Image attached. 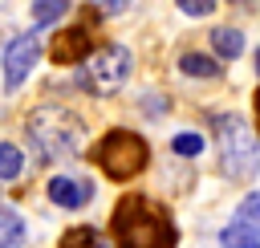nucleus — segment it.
Returning <instances> with one entry per match:
<instances>
[{
  "label": "nucleus",
  "instance_id": "nucleus-2",
  "mask_svg": "<svg viewBox=\"0 0 260 248\" xmlns=\"http://www.w3.org/2000/svg\"><path fill=\"white\" fill-rule=\"evenodd\" d=\"M24 130H28L32 146L41 150V159H69L85 142L81 118L73 110H65V106H41V110H32L28 122H24Z\"/></svg>",
  "mask_w": 260,
  "mask_h": 248
},
{
  "label": "nucleus",
  "instance_id": "nucleus-13",
  "mask_svg": "<svg viewBox=\"0 0 260 248\" xmlns=\"http://www.w3.org/2000/svg\"><path fill=\"white\" fill-rule=\"evenodd\" d=\"M69 12V0H37L32 4V24L45 28V24H57V16Z\"/></svg>",
  "mask_w": 260,
  "mask_h": 248
},
{
  "label": "nucleus",
  "instance_id": "nucleus-6",
  "mask_svg": "<svg viewBox=\"0 0 260 248\" xmlns=\"http://www.w3.org/2000/svg\"><path fill=\"white\" fill-rule=\"evenodd\" d=\"M37 57H41V41H37L32 33L12 37L8 49H4V85H8V89H20L24 77L32 73V65H37Z\"/></svg>",
  "mask_w": 260,
  "mask_h": 248
},
{
  "label": "nucleus",
  "instance_id": "nucleus-14",
  "mask_svg": "<svg viewBox=\"0 0 260 248\" xmlns=\"http://www.w3.org/2000/svg\"><path fill=\"white\" fill-rule=\"evenodd\" d=\"M24 167V150L12 142H0V179H16Z\"/></svg>",
  "mask_w": 260,
  "mask_h": 248
},
{
  "label": "nucleus",
  "instance_id": "nucleus-17",
  "mask_svg": "<svg viewBox=\"0 0 260 248\" xmlns=\"http://www.w3.org/2000/svg\"><path fill=\"white\" fill-rule=\"evenodd\" d=\"M175 4H179L187 16H207V12L215 8V0H175Z\"/></svg>",
  "mask_w": 260,
  "mask_h": 248
},
{
  "label": "nucleus",
  "instance_id": "nucleus-8",
  "mask_svg": "<svg viewBox=\"0 0 260 248\" xmlns=\"http://www.w3.org/2000/svg\"><path fill=\"white\" fill-rule=\"evenodd\" d=\"M49 57H53L57 65H77V61H85V57H89V24H73V28H65V33H57Z\"/></svg>",
  "mask_w": 260,
  "mask_h": 248
},
{
  "label": "nucleus",
  "instance_id": "nucleus-10",
  "mask_svg": "<svg viewBox=\"0 0 260 248\" xmlns=\"http://www.w3.org/2000/svg\"><path fill=\"white\" fill-rule=\"evenodd\" d=\"M16 244H24V220L0 203V248H16Z\"/></svg>",
  "mask_w": 260,
  "mask_h": 248
},
{
  "label": "nucleus",
  "instance_id": "nucleus-5",
  "mask_svg": "<svg viewBox=\"0 0 260 248\" xmlns=\"http://www.w3.org/2000/svg\"><path fill=\"white\" fill-rule=\"evenodd\" d=\"M130 69H134V57H130L126 45H102L89 57V65L81 69L77 85L85 94H93V98H110V94H118L130 81Z\"/></svg>",
  "mask_w": 260,
  "mask_h": 248
},
{
  "label": "nucleus",
  "instance_id": "nucleus-12",
  "mask_svg": "<svg viewBox=\"0 0 260 248\" xmlns=\"http://www.w3.org/2000/svg\"><path fill=\"white\" fill-rule=\"evenodd\" d=\"M211 49H215L219 57H240V53H244V37H240L236 28H215V33H211Z\"/></svg>",
  "mask_w": 260,
  "mask_h": 248
},
{
  "label": "nucleus",
  "instance_id": "nucleus-19",
  "mask_svg": "<svg viewBox=\"0 0 260 248\" xmlns=\"http://www.w3.org/2000/svg\"><path fill=\"white\" fill-rule=\"evenodd\" d=\"M236 4H244V8H256V0H236Z\"/></svg>",
  "mask_w": 260,
  "mask_h": 248
},
{
  "label": "nucleus",
  "instance_id": "nucleus-4",
  "mask_svg": "<svg viewBox=\"0 0 260 248\" xmlns=\"http://www.w3.org/2000/svg\"><path fill=\"white\" fill-rule=\"evenodd\" d=\"M215 138H219V167L232 179H244L256 171V134L240 114H211Z\"/></svg>",
  "mask_w": 260,
  "mask_h": 248
},
{
  "label": "nucleus",
  "instance_id": "nucleus-9",
  "mask_svg": "<svg viewBox=\"0 0 260 248\" xmlns=\"http://www.w3.org/2000/svg\"><path fill=\"white\" fill-rule=\"evenodd\" d=\"M49 199L73 211V207H81V203H89V199H93V187H89L85 179H69V175H57V179H49Z\"/></svg>",
  "mask_w": 260,
  "mask_h": 248
},
{
  "label": "nucleus",
  "instance_id": "nucleus-11",
  "mask_svg": "<svg viewBox=\"0 0 260 248\" xmlns=\"http://www.w3.org/2000/svg\"><path fill=\"white\" fill-rule=\"evenodd\" d=\"M179 69H183L187 77H219V61H211V57H203V53H183V57H179Z\"/></svg>",
  "mask_w": 260,
  "mask_h": 248
},
{
  "label": "nucleus",
  "instance_id": "nucleus-7",
  "mask_svg": "<svg viewBox=\"0 0 260 248\" xmlns=\"http://www.w3.org/2000/svg\"><path fill=\"white\" fill-rule=\"evenodd\" d=\"M256 207H260V195L252 191L240 211H236V224H228L219 232V244H232V248H256L260 244V232H256Z\"/></svg>",
  "mask_w": 260,
  "mask_h": 248
},
{
  "label": "nucleus",
  "instance_id": "nucleus-3",
  "mask_svg": "<svg viewBox=\"0 0 260 248\" xmlns=\"http://www.w3.org/2000/svg\"><path fill=\"white\" fill-rule=\"evenodd\" d=\"M93 163L102 167V175L122 183V179H134V175H142L150 167V146L134 130H110L93 146Z\"/></svg>",
  "mask_w": 260,
  "mask_h": 248
},
{
  "label": "nucleus",
  "instance_id": "nucleus-18",
  "mask_svg": "<svg viewBox=\"0 0 260 248\" xmlns=\"http://www.w3.org/2000/svg\"><path fill=\"white\" fill-rule=\"evenodd\" d=\"M85 240L93 244L98 232H93V228H69V232H65V244H85Z\"/></svg>",
  "mask_w": 260,
  "mask_h": 248
},
{
  "label": "nucleus",
  "instance_id": "nucleus-1",
  "mask_svg": "<svg viewBox=\"0 0 260 248\" xmlns=\"http://www.w3.org/2000/svg\"><path fill=\"white\" fill-rule=\"evenodd\" d=\"M110 232L122 240V244H134V248H171L179 244V228L171 220V211L162 203H154L150 195H122L114 215H110Z\"/></svg>",
  "mask_w": 260,
  "mask_h": 248
},
{
  "label": "nucleus",
  "instance_id": "nucleus-15",
  "mask_svg": "<svg viewBox=\"0 0 260 248\" xmlns=\"http://www.w3.org/2000/svg\"><path fill=\"white\" fill-rule=\"evenodd\" d=\"M130 4H134V0H89V8H93L98 16H122Z\"/></svg>",
  "mask_w": 260,
  "mask_h": 248
},
{
  "label": "nucleus",
  "instance_id": "nucleus-16",
  "mask_svg": "<svg viewBox=\"0 0 260 248\" xmlns=\"http://www.w3.org/2000/svg\"><path fill=\"white\" fill-rule=\"evenodd\" d=\"M171 146H175V154H199L203 150V138L199 134H175Z\"/></svg>",
  "mask_w": 260,
  "mask_h": 248
}]
</instances>
